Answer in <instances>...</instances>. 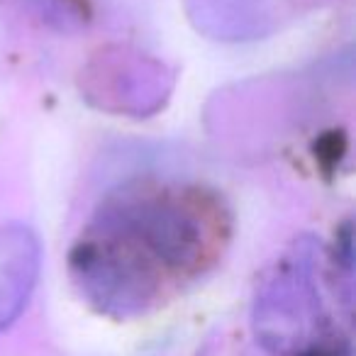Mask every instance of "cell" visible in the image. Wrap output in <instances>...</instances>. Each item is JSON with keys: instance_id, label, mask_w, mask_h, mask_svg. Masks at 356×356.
<instances>
[{"instance_id": "6da1fadb", "label": "cell", "mask_w": 356, "mask_h": 356, "mask_svg": "<svg viewBox=\"0 0 356 356\" xmlns=\"http://www.w3.org/2000/svg\"><path fill=\"white\" fill-rule=\"evenodd\" d=\"M210 213L188 193L124 188L110 198L98 220V234L152 278L149 259L181 271L200 261L210 242Z\"/></svg>"}, {"instance_id": "7a4b0ae2", "label": "cell", "mask_w": 356, "mask_h": 356, "mask_svg": "<svg viewBox=\"0 0 356 356\" xmlns=\"http://www.w3.org/2000/svg\"><path fill=\"white\" fill-rule=\"evenodd\" d=\"M257 334L278 356H337L339 332L320 291L315 254L300 249L278 264L257 296Z\"/></svg>"}, {"instance_id": "3957f363", "label": "cell", "mask_w": 356, "mask_h": 356, "mask_svg": "<svg viewBox=\"0 0 356 356\" xmlns=\"http://www.w3.org/2000/svg\"><path fill=\"white\" fill-rule=\"evenodd\" d=\"M40 239L25 225L0 227V332L20 317L40 276Z\"/></svg>"}]
</instances>
